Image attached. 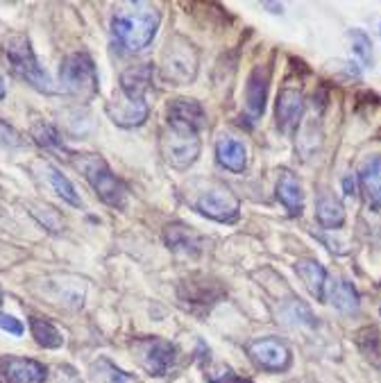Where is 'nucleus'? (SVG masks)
Masks as SVG:
<instances>
[{
  "mask_svg": "<svg viewBox=\"0 0 381 383\" xmlns=\"http://www.w3.org/2000/svg\"><path fill=\"white\" fill-rule=\"evenodd\" d=\"M347 37H349V44H352V53L358 62L363 66L373 64V39H370L363 30H349Z\"/></svg>",
  "mask_w": 381,
  "mask_h": 383,
  "instance_id": "nucleus-27",
  "label": "nucleus"
},
{
  "mask_svg": "<svg viewBox=\"0 0 381 383\" xmlns=\"http://www.w3.org/2000/svg\"><path fill=\"white\" fill-rule=\"evenodd\" d=\"M216 157H218L220 166L232 170V173H243L248 166V150L232 136H220L216 141Z\"/></svg>",
  "mask_w": 381,
  "mask_h": 383,
  "instance_id": "nucleus-21",
  "label": "nucleus"
},
{
  "mask_svg": "<svg viewBox=\"0 0 381 383\" xmlns=\"http://www.w3.org/2000/svg\"><path fill=\"white\" fill-rule=\"evenodd\" d=\"M161 14L146 3H127L116 9L111 16V34L116 44L125 48L127 53H139L152 44Z\"/></svg>",
  "mask_w": 381,
  "mask_h": 383,
  "instance_id": "nucleus-1",
  "label": "nucleus"
},
{
  "mask_svg": "<svg viewBox=\"0 0 381 383\" xmlns=\"http://www.w3.org/2000/svg\"><path fill=\"white\" fill-rule=\"evenodd\" d=\"M41 168H44V177L48 181V186L53 188V193L57 197H61L64 202L73 205V207H82V200L77 195L73 181H70L64 173H61L59 168H55L53 164H48V161H46V164H41Z\"/></svg>",
  "mask_w": 381,
  "mask_h": 383,
  "instance_id": "nucleus-23",
  "label": "nucleus"
},
{
  "mask_svg": "<svg viewBox=\"0 0 381 383\" xmlns=\"http://www.w3.org/2000/svg\"><path fill=\"white\" fill-rule=\"evenodd\" d=\"M32 136H35L37 143L41 148H46V150H61V148H64L59 132L50 123H37L32 127Z\"/></svg>",
  "mask_w": 381,
  "mask_h": 383,
  "instance_id": "nucleus-28",
  "label": "nucleus"
},
{
  "mask_svg": "<svg viewBox=\"0 0 381 383\" xmlns=\"http://www.w3.org/2000/svg\"><path fill=\"white\" fill-rule=\"evenodd\" d=\"M200 138L195 132H187V129L177 127H166L161 132L159 138V150L161 157L166 159V164H170L177 170H187L189 166L195 164V159L200 157Z\"/></svg>",
  "mask_w": 381,
  "mask_h": 383,
  "instance_id": "nucleus-6",
  "label": "nucleus"
},
{
  "mask_svg": "<svg viewBox=\"0 0 381 383\" xmlns=\"http://www.w3.org/2000/svg\"><path fill=\"white\" fill-rule=\"evenodd\" d=\"M59 84L64 93L73 96L82 103L96 98L100 91V79L94 59L87 53H70L59 66Z\"/></svg>",
  "mask_w": 381,
  "mask_h": 383,
  "instance_id": "nucleus-4",
  "label": "nucleus"
},
{
  "mask_svg": "<svg viewBox=\"0 0 381 383\" xmlns=\"http://www.w3.org/2000/svg\"><path fill=\"white\" fill-rule=\"evenodd\" d=\"M48 370L35 358L0 356V383H44Z\"/></svg>",
  "mask_w": 381,
  "mask_h": 383,
  "instance_id": "nucleus-11",
  "label": "nucleus"
},
{
  "mask_svg": "<svg viewBox=\"0 0 381 383\" xmlns=\"http://www.w3.org/2000/svg\"><path fill=\"white\" fill-rule=\"evenodd\" d=\"M329 301H332V306L341 311V313H354L358 309V293L349 281H338V284L332 286Z\"/></svg>",
  "mask_w": 381,
  "mask_h": 383,
  "instance_id": "nucleus-26",
  "label": "nucleus"
},
{
  "mask_svg": "<svg viewBox=\"0 0 381 383\" xmlns=\"http://www.w3.org/2000/svg\"><path fill=\"white\" fill-rule=\"evenodd\" d=\"M118 86H120V93L130 100H146V93L152 86V66L139 64L123 70Z\"/></svg>",
  "mask_w": 381,
  "mask_h": 383,
  "instance_id": "nucleus-17",
  "label": "nucleus"
},
{
  "mask_svg": "<svg viewBox=\"0 0 381 383\" xmlns=\"http://www.w3.org/2000/svg\"><path fill=\"white\" fill-rule=\"evenodd\" d=\"M91 381L94 383H139L137 377L127 375L125 370L114 365L109 358H98L91 365Z\"/></svg>",
  "mask_w": 381,
  "mask_h": 383,
  "instance_id": "nucleus-24",
  "label": "nucleus"
},
{
  "mask_svg": "<svg viewBox=\"0 0 381 383\" xmlns=\"http://www.w3.org/2000/svg\"><path fill=\"white\" fill-rule=\"evenodd\" d=\"M263 7H268V9H275L273 14H282L284 12V7L282 5H273V3H263Z\"/></svg>",
  "mask_w": 381,
  "mask_h": 383,
  "instance_id": "nucleus-34",
  "label": "nucleus"
},
{
  "mask_svg": "<svg viewBox=\"0 0 381 383\" xmlns=\"http://www.w3.org/2000/svg\"><path fill=\"white\" fill-rule=\"evenodd\" d=\"M163 240L173 252H182V254L198 257L202 252V238L182 223L166 225L163 229Z\"/></svg>",
  "mask_w": 381,
  "mask_h": 383,
  "instance_id": "nucleus-18",
  "label": "nucleus"
},
{
  "mask_svg": "<svg viewBox=\"0 0 381 383\" xmlns=\"http://www.w3.org/2000/svg\"><path fill=\"white\" fill-rule=\"evenodd\" d=\"M168 125L177 129H187V132L198 134L200 129L207 127V114H204L202 105L193 98H175L166 107Z\"/></svg>",
  "mask_w": 381,
  "mask_h": 383,
  "instance_id": "nucleus-10",
  "label": "nucleus"
},
{
  "mask_svg": "<svg viewBox=\"0 0 381 383\" xmlns=\"http://www.w3.org/2000/svg\"><path fill=\"white\" fill-rule=\"evenodd\" d=\"M343 188H345V195H354V190H356V179H354V175H345Z\"/></svg>",
  "mask_w": 381,
  "mask_h": 383,
  "instance_id": "nucleus-33",
  "label": "nucleus"
},
{
  "mask_svg": "<svg viewBox=\"0 0 381 383\" xmlns=\"http://www.w3.org/2000/svg\"><path fill=\"white\" fill-rule=\"evenodd\" d=\"M284 318H288L293 322V325H300V327H316L318 322L311 313V309L302 301H293V304H288V309L284 311Z\"/></svg>",
  "mask_w": 381,
  "mask_h": 383,
  "instance_id": "nucleus-29",
  "label": "nucleus"
},
{
  "mask_svg": "<svg viewBox=\"0 0 381 383\" xmlns=\"http://www.w3.org/2000/svg\"><path fill=\"white\" fill-rule=\"evenodd\" d=\"M0 306H3V290H0Z\"/></svg>",
  "mask_w": 381,
  "mask_h": 383,
  "instance_id": "nucleus-36",
  "label": "nucleus"
},
{
  "mask_svg": "<svg viewBox=\"0 0 381 383\" xmlns=\"http://www.w3.org/2000/svg\"><path fill=\"white\" fill-rule=\"evenodd\" d=\"M268 89H270V68L266 64H256L245 84V109L252 120L261 118L268 103Z\"/></svg>",
  "mask_w": 381,
  "mask_h": 383,
  "instance_id": "nucleus-13",
  "label": "nucleus"
},
{
  "mask_svg": "<svg viewBox=\"0 0 381 383\" xmlns=\"http://www.w3.org/2000/svg\"><path fill=\"white\" fill-rule=\"evenodd\" d=\"M209 383H252V381L236 377L232 370H223L218 377H209Z\"/></svg>",
  "mask_w": 381,
  "mask_h": 383,
  "instance_id": "nucleus-32",
  "label": "nucleus"
},
{
  "mask_svg": "<svg viewBox=\"0 0 381 383\" xmlns=\"http://www.w3.org/2000/svg\"><path fill=\"white\" fill-rule=\"evenodd\" d=\"M198 66H200L198 48L180 34L170 37L166 50L161 55V66H159L161 77L175 86L191 84L195 75H198Z\"/></svg>",
  "mask_w": 381,
  "mask_h": 383,
  "instance_id": "nucleus-3",
  "label": "nucleus"
},
{
  "mask_svg": "<svg viewBox=\"0 0 381 383\" xmlns=\"http://www.w3.org/2000/svg\"><path fill=\"white\" fill-rule=\"evenodd\" d=\"M277 200L286 207V211L295 216H302L304 211V193H302V184L291 170H284L277 181Z\"/></svg>",
  "mask_w": 381,
  "mask_h": 383,
  "instance_id": "nucleus-19",
  "label": "nucleus"
},
{
  "mask_svg": "<svg viewBox=\"0 0 381 383\" xmlns=\"http://www.w3.org/2000/svg\"><path fill=\"white\" fill-rule=\"evenodd\" d=\"M304 114V98L300 89L286 86L280 91L277 96V107H275V118H277V127L284 134L295 132V127L300 125Z\"/></svg>",
  "mask_w": 381,
  "mask_h": 383,
  "instance_id": "nucleus-12",
  "label": "nucleus"
},
{
  "mask_svg": "<svg viewBox=\"0 0 381 383\" xmlns=\"http://www.w3.org/2000/svg\"><path fill=\"white\" fill-rule=\"evenodd\" d=\"M248 356L256 368L266 372H284L291 368V349L284 340L268 336L248 342Z\"/></svg>",
  "mask_w": 381,
  "mask_h": 383,
  "instance_id": "nucleus-9",
  "label": "nucleus"
},
{
  "mask_svg": "<svg viewBox=\"0 0 381 383\" xmlns=\"http://www.w3.org/2000/svg\"><path fill=\"white\" fill-rule=\"evenodd\" d=\"M30 331H32V338L46 349H59L64 345L61 331L53 325V322H48L44 318H30Z\"/></svg>",
  "mask_w": 381,
  "mask_h": 383,
  "instance_id": "nucleus-25",
  "label": "nucleus"
},
{
  "mask_svg": "<svg viewBox=\"0 0 381 383\" xmlns=\"http://www.w3.org/2000/svg\"><path fill=\"white\" fill-rule=\"evenodd\" d=\"M195 209H198L202 216L216 220V223L232 225L241 218L239 197L223 184H216L209 190H204V193L198 197V202H195Z\"/></svg>",
  "mask_w": 381,
  "mask_h": 383,
  "instance_id": "nucleus-8",
  "label": "nucleus"
},
{
  "mask_svg": "<svg viewBox=\"0 0 381 383\" xmlns=\"http://www.w3.org/2000/svg\"><path fill=\"white\" fill-rule=\"evenodd\" d=\"M44 211H46V214H39V211L32 207V211H30V214H32L46 229H50V231H61V218H59L57 211L50 209V207H46Z\"/></svg>",
  "mask_w": 381,
  "mask_h": 383,
  "instance_id": "nucleus-30",
  "label": "nucleus"
},
{
  "mask_svg": "<svg viewBox=\"0 0 381 383\" xmlns=\"http://www.w3.org/2000/svg\"><path fill=\"white\" fill-rule=\"evenodd\" d=\"M358 184L373 211H381V157H368L358 168Z\"/></svg>",
  "mask_w": 381,
  "mask_h": 383,
  "instance_id": "nucleus-16",
  "label": "nucleus"
},
{
  "mask_svg": "<svg viewBox=\"0 0 381 383\" xmlns=\"http://www.w3.org/2000/svg\"><path fill=\"white\" fill-rule=\"evenodd\" d=\"M77 168L89 181V186L96 190V195L111 209H123L127 205V188L125 184L111 173L105 159L96 155H80Z\"/></svg>",
  "mask_w": 381,
  "mask_h": 383,
  "instance_id": "nucleus-5",
  "label": "nucleus"
},
{
  "mask_svg": "<svg viewBox=\"0 0 381 383\" xmlns=\"http://www.w3.org/2000/svg\"><path fill=\"white\" fill-rule=\"evenodd\" d=\"M107 114L118 127H139L148 120L150 107L146 100H130L120 93L107 105Z\"/></svg>",
  "mask_w": 381,
  "mask_h": 383,
  "instance_id": "nucleus-14",
  "label": "nucleus"
},
{
  "mask_svg": "<svg viewBox=\"0 0 381 383\" xmlns=\"http://www.w3.org/2000/svg\"><path fill=\"white\" fill-rule=\"evenodd\" d=\"M5 93H7V91H5V82H3V77H0V100L5 98Z\"/></svg>",
  "mask_w": 381,
  "mask_h": 383,
  "instance_id": "nucleus-35",
  "label": "nucleus"
},
{
  "mask_svg": "<svg viewBox=\"0 0 381 383\" xmlns=\"http://www.w3.org/2000/svg\"><path fill=\"white\" fill-rule=\"evenodd\" d=\"M316 218L325 229H341L345 225V209L334 193L323 190L316 202Z\"/></svg>",
  "mask_w": 381,
  "mask_h": 383,
  "instance_id": "nucleus-22",
  "label": "nucleus"
},
{
  "mask_svg": "<svg viewBox=\"0 0 381 383\" xmlns=\"http://www.w3.org/2000/svg\"><path fill=\"white\" fill-rule=\"evenodd\" d=\"M180 297H182V301H187V304L211 306L223 297V288L209 277L193 275L180 284Z\"/></svg>",
  "mask_w": 381,
  "mask_h": 383,
  "instance_id": "nucleus-15",
  "label": "nucleus"
},
{
  "mask_svg": "<svg viewBox=\"0 0 381 383\" xmlns=\"http://www.w3.org/2000/svg\"><path fill=\"white\" fill-rule=\"evenodd\" d=\"M295 270L300 279L304 281V286L308 288V293H311L318 301H325L327 297V270L320 261L316 259H300L295 264Z\"/></svg>",
  "mask_w": 381,
  "mask_h": 383,
  "instance_id": "nucleus-20",
  "label": "nucleus"
},
{
  "mask_svg": "<svg viewBox=\"0 0 381 383\" xmlns=\"http://www.w3.org/2000/svg\"><path fill=\"white\" fill-rule=\"evenodd\" d=\"M130 347L137 363L150 377H166L175 363V354H177L173 342L163 338H137Z\"/></svg>",
  "mask_w": 381,
  "mask_h": 383,
  "instance_id": "nucleus-7",
  "label": "nucleus"
},
{
  "mask_svg": "<svg viewBox=\"0 0 381 383\" xmlns=\"http://www.w3.org/2000/svg\"><path fill=\"white\" fill-rule=\"evenodd\" d=\"M379 34H381V23H379Z\"/></svg>",
  "mask_w": 381,
  "mask_h": 383,
  "instance_id": "nucleus-37",
  "label": "nucleus"
},
{
  "mask_svg": "<svg viewBox=\"0 0 381 383\" xmlns=\"http://www.w3.org/2000/svg\"><path fill=\"white\" fill-rule=\"evenodd\" d=\"M3 53L9 64V70H12L18 79H23V82L41 91V93H53L55 91L53 79H50L48 70L39 64L35 48L25 34H9L3 44Z\"/></svg>",
  "mask_w": 381,
  "mask_h": 383,
  "instance_id": "nucleus-2",
  "label": "nucleus"
},
{
  "mask_svg": "<svg viewBox=\"0 0 381 383\" xmlns=\"http://www.w3.org/2000/svg\"><path fill=\"white\" fill-rule=\"evenodd\" d=\"M304 383H306V381H304Z\"/></svg>",
  "mask_w": 381,
  "mask_h": 383,
  "instance_id": "nucleus-38",
  "label": "nucleus"
},
{
  "mask_svg": "<svg viewBox=\"0 0 381 383\" xmlns=\"http://www.w3.org/2000/svg\"><path fill=\"white\" fill-rule=\"evenodd\" d=\"M0 329L7 331V334H12V336H23L25 334L23 322L16 320L14 316H7V313H0Z\"/></svg>",
  "mask_w": 381,
  "mask_h": 383,
  "instance_id": "nucleus-31",
  "label": "nucleus"
}]
</instances>
